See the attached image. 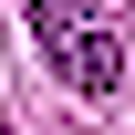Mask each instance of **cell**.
Returning a JSON list of instances; mask_svg holds the SVG:
<instances>
[{
  "instance_id": "obj_1",
  "label": "cell",
  "mask_w": 135,
  "mask_h": 135,
  "mask_svg": "<svg viewBox=\"0 0 135 135\" xmlns=\"http://www.w3.org/2000/svg\"><path fill=\"white\" fill-rule=\"evenodd\" d=\"M31 42L52 52V73H62L73 94H94V104L125 83V42L104 31V21L83 11V0H31Z\"/></svg>"
}]
</instances>
